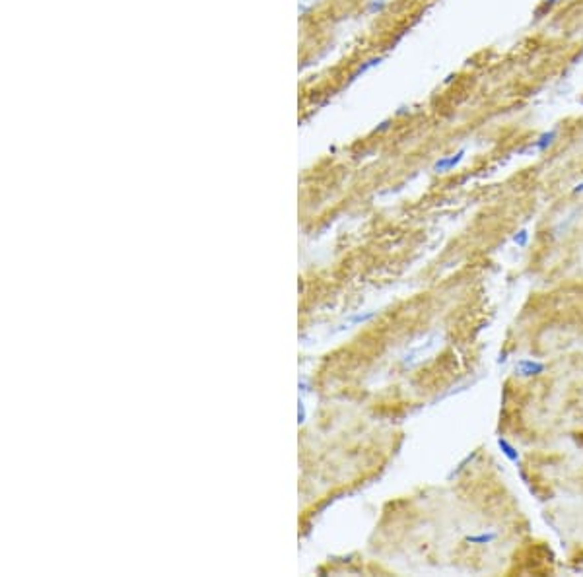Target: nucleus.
<instances>
[{"label": "nucleus", "mask_w": 583, "mask_h": 577, "mask_svg": "<svg viewBox=\"0 0 583 577\" xmlns=\"http://www.w3.org/2000/svg\"><path fill=\"white\" fill-rule=\"evenodd\" d=\"M515 370H517L519 375H523V377H537L540 373H544L546 366H544L542 361H537V359L525 358V359H519Z\"/></svg>", "instance_id": "obj_1"}, {"label": "nucleus", "mask_w": 583, "mask_h": 577, "mask_svg": "<svg viewBox=\"0 0 583 577\" xmlns=\"http://www.w3.org/2000/svg\"><path fill=\"white\" fill-rule=\"evenodd\" d=\"M463 156H465V150L453 154V156H447V158H441L440 162H436V165H434V171H436V173H447V171H451L455 165L461 164Z\"/></svg>", "instance_id": "obj_2"}, {"label": "nucleus", "mask_w": 583, "mask_h": 577, "mask_svg": "<svg viewBox=\"0 0 583 577\" xmlns=\"http://www.w3.org/2000/svg\"><path fill=\"white\" fill-rule=\"evenodd\" d=\"M498 447L502 449V453H504V455H506V457L509 459L511 463H515V465H519V463H521V457H519L517 449L511 445V443L507 441L506 437H498Z\"/></svg>", "instance_id": "obj_3"}, {"label": "nucleus", "mask_w": 583, "mask_h": 577, "mask_svg": "<svg viewBox=\"0 0 583 577\" xmlns=\"http://www.w3.org/2000/svg\"><path fill=\"white\" fill-rule=\"evenodd\" d=\"M556 134H558L556 131L544 132L539 140H535V144H533L531 148H533V150H537V152H544V150H548L552 144H554V140H556Z\"/></svg>", "instance_id": "obj_4"}, {"label": "nucleus", "mask_w": 583, "mask_h": 577, "mask_svg": "<svg viewBox=\"0 0 583 577\" xmlns=\"http://www.w3.org/2000/svg\"><path fill=\"white\" fill-rule=\"evenodd\" d=\"M498 538V533H480V534H469L465 540L471 544H490Z\"/></svg>", "instance_id": "obj_5"}, {"label": "nucleus", "mask_w": 583, "mask_h": 577, "mask_svg": "<svg viewBox=\"0 0 583 577\" xmlns=\"http://www.w3.org/2000/svg\"><path fill=\"white\" fill-rule=\"evenodd\" d=\"M513 241H515V245H517V247H527L529 231H527V229H519L517 233L513 235Z\"/></svg>", "instance_id": "obj_6"}, {"label": "nucleus", "mask_w": 583, "mask_h": 577, "mask_svg": "<svg viewBox=\"0 0 583 577\" xmlns=\"http://www.w3.org/2000/svg\"><path fill=\"white\" fill-rule=\"evenodd\" d=\"M476 455H478V453H476V451H473V453H469V455H467V457L463 459L461 463H459V465H457V468H455V470H453V472H451V476H455V474H459V472H461V470H465V468H467V465H469V463H471V461H474V459H476Z\"/></svg>", "instance_id": "obj_7"}, {"label": "nucleus", "mask_w": 583, "mask_h": 577, "mask_svg": "<svg viewBox=\"0 0 583 577\" xmlns=\"http://www.w3.org/2000/svg\"><path fill=\"white\" fill-rule=\"evenodd\" d=\"M375 313H367V315H356L352 317V323H363V321H370L372 317H374Z\"/></svg>", "instance_id": "obj_8"}]
</instances>
